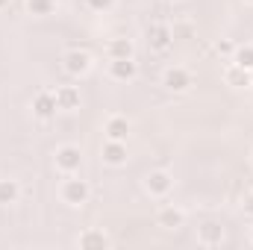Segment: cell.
<instances>
[{
    "instance_id": "obj_7",
    "label": "cell",
    "mask_w": 253,
    "mask_h": 250,
    "mask_svg": "<svg viewBox=\"0 0 253 250\" xmlns=\"http://www.w3.org/2000/svg\"><path fill=\"white\" fill-rule=\"evenodd\" d=\"M62 68L71 74V77H85V74L91 71V53L74 47V50H68V53L62 56Z\"/></svg>"
},
{
    "instance_id": "obj_8",
    "label": "cell",
    "mask_w": 253,
    "mask_h": 250,
    "mask_svg": "<svg viewBox=\"0 0 253 250\" xmlns=\"http://www.w3.org/2000/svg\"><path fill=\"white\" fill-rule=\"evenodd\" d=\"M106 71H109V77L115 83H132L138 77V62H135V56H129V59H109Z\"/></svg>"
},
{
    "instance_id": "obj_4",
    "label": "cell",
    "mask_w": 253,
    "mask_h": 250,
    "mask_svg": "<svg viewBox=\"0 0 253 250\" xmlns=\"http://www.w3.org/2000/svg\"><path fill=\"white\" fill-rule=\"evenodd\" d=\"M162 85H165L168 91H174V94H183V91H189L191 85H194V77H191L189 68L171 65V68H165V74H162Z\"/></svg>"
},
{
    "instance_id": "obj_28",
    "label": "cell",
    "mask_w": 253,
    "mask_h": 250,
    "mask_svg": "<svg viewBox=\"0 0 253 250\" xmlns=\"http://www.w3.org/2000/svg\"><path fill=\"white\" fill-rule=\"evenodd\" d=\"M251 194H253V191H251Z\"/></svg>"
},
{
    "instance_id": "obj_5",
    "label": "cell",
    "mask_w": 253,
    "mask_h": 250,
    "mask_svg": "<svg viewBox=\"0 0 253 250\" xmlns=\"http://www.w3.org/2000/svg\"><path fill=\"white\" fill-rule=\"evenodd\" d=\"M147 47L153 53H168L174 47V30L168 24H150L147 27Z\"/></svg>"
},
{
    "instance_id": "obj_14",
    "label": "cell",
    "mask_w": 253,
    "mask_h": 250,
    "mask_svg": "<svg viewBox=\"0 0 253 250\" xmlns=\"http://www.w3.org/2000/svg\"><path fill=\"white\" fill-rule=\"evenodd\" d=\"M103 132H106V138H112V141H126V135H129V121H126L124 115H109L106 124H103Z\"/></svg>"
},
{
    "instance_id": "obj_11",
    "label": "cell",
    "mask_w": 253,
    "mask_h": 250,
    "mask_svg": "<svg viewBox=\"0 0 253 250\" xmlns=\"http://www.w3.org/2000/svg\"><path fill=\"white\" fill-rule=\"evenodd\" d=\"M56 112H59V106H56V94H53V91H39V94L33 97V115H39L42 121L53 118Z\"/></svg>"
},
{
    "instance_id": "obj_10",
    "label": "cell",
    "mask_w": 253,
    "mask_h": 250,
    "mask_svg": "<svg viewBox=\"0 0 253 250\" xmlns=\"http://www.w3.org/2000/svg\"><path fill=\"white\" fill-rule=\"evenodd\" d=\"M103 162L106 165H112V168H121L126 165V159H129V153H126V141H112V138H106L103 141Z\"/></svg>"
},
{
    "instance_id": "obj_27",
    "label": "cell",
    "mask_w": 253,
    "mask_h": 250,
    "mask_svg": "<svg viewBox=\"0 0 253 250\" xmlns=\"http://www.w3.org/2000/svg\"><path fill=\"white\" fill-rule=\"evenodd\" d=\"M251 165H253V153H251Z\"/></svg>"
},
{
    "instance_id": "obj_17",
    "label": "cell",
    "mask_w": 253,
    "mask_h": 250,
    "mask_svg": "<svg viewBox=\"0 0 253 250\" xmlns=\"http://www.w3.org/2000/svg\"><path fill=\"white\" fill-rule=\"evenodd\" d=\"M59 9V0H27V12L36 18H47Z\"/></svg>"
},
{
    "instance_id": "obj_19",
    "label": "cell",
    "mask_w": 253,
    "mask_h": 250,
    "mask_svg": "<svg viewBox=\"0 0 253 250\" xmlns=\"http://www.w3.org/2000/svg\"><path fill=\"white\" fill-rule=\"evenodd\" d=\"M230 62H236V65H242V68H248V71H253V44H236V53H233Z\"/></svg>"
},
{
    "instance_id": "obj_6",
    "label": "cell",
    "mask_w": 253,
    "mask_h": 250,
    "mask_svg": "<svg viewBox=\"0 0 253 250\" xmlns=\"http://www.w3.org/2000/svg\"><path fill=\"white\" fill-rule=\"evenodd\" d=\"M156 227L162 230H183L186 227V209H180L177 203H162L156 212Z\"/></svg>"
},
{
    "instance_id": "obj_16",
    "label": "cell",
    "mask_w": 253,
    "mask_h": 250,
    "mask_svg": "<svg viewBox=\"0 0 253 250\" xmlns=\"http://www.w3.org/2000/svg\"><path fill=\"white\" fill-rule=\"evenodd\" d=\"M106 56L109 59H129V56H135V44L129 39H112L106 44Z\"/></svg>"
},
{
    "instance_id": "obj_21",
    "label": "cell",
    "mask_w": 253,
    "mask_h": 250,
    "mask_svg": "<svg viewBox=\"0 0 253 250\" xmlns=\"http://www.w3.org/2000/svg\"><path fill=\"white\" fill-rule=\"evenodd\" d=\"M91 3V9H106V6H112V0H88Z\"/></svg>"
},
{
    "instance_id": "obj_9",
    "label": "cell",
    "mask_w": 253,
    "mask_h": 250,
    "mask_svg": "<svg viewBox=\"0 0 253 250\" xmlns=\"http://www.w3.org/2000/svg\"><path fill=\"white\" fill-rule=\"evenodd\" d=\"M197 245L203 248H221L224 245V227L215 224V221H206L197 227Z\"/></svg>"
},
{
    "instance_id": "obj_20",
    "label": "cell",
    "mask_w": 253,
    "mask_h": 250,
    "mask_svg": "<svg viewBox=\"0 0 253 250\" xmlns=\"http://www.w3.org/2000/svg\"><path fill=\"white\" fill-rule=\"evenodd\" d=\"M215 53H218L221 59H233V53H236V44H233L230 39H218V42H215Z\"/></svg>"
},
{
    "instance_id": "obj_3",
    "label": "cell",
    "mask_w": 253,
    "mask_h": 250,
    "mask_svg": "<svg viewBox=\"0 0 253 250\" xmlns=\"http://www.w3.org/2000/svg\"><path fill=\"white\" fill-rule=\"evenodd\" d=\"M141 188H144L150 197L162 200V197H168V194H171V188H174V177H171L168 171L156 168V171H150V174L141 180Z\"/></svg>"
},
{
    "instance_id": "obj_15",
    "label": "cell",
    "mask_w": 253,
    "mask_h": 250,
    "mask_svg": "<svg viewBox=\"0 0 253 250\" xmlns=\"http://www.w3.org/2000/svg\"><path fill=\"white\" fill-rule=\"evenodd\" d=\"M224 83L233 85V88H248V85H253L251 83V71L242 68V65H236V62L227 65V71H224Z\"/></svg>"
},
{
    "instance_id": "obj_23",
    "label": "cell",
    "mask_w": 253,
    "mask_h": 250,
    "mask_svg": "<svg viewBox=\"0 0 253 250\" xmlns=\"http://www.w3.org/2000/svg\"><path fill=\"white\" fill-rule=\"evenodd\" d=\"M3 6H6V0H0V9H3Z\"/></svg>"
},
{
    "instance_id": "obj_22",
    "label": "cell",
    "mask_w": 253,
    "mask_h": 250,
    "mask_svg": "<svg viewBox=\"0 0 253 250\" xmlns=\"http://www.w3.org/2000/svg\"><path fill=\"white\" fill-rule=\"evenodd\" d=\"M242 209H245L248 215H253V194H248V197H245V203H242Z\"/></svg>"
},
{
    "instance_id": "obj_13",
    "label": "cell",
    "mask_w": 253,
    "mask_h": 250,
    "mask_svg": "<svg viewBox=\"0 0 253 250\" xmlns=\"http://www.w3.org/2000/svg\"><path fill=\"white\" fill-rule=\"evenodd\" d=\"M53 94H56V106H59V112H74V109H80V103H83L77 85H56Z\"/></svg>"
},
{
    "instance_id": "obj_1",
    "label": "cell",
    "mask_w": 253,
    "mask_h": 250,
    "mask_svg": "<svg viewBox=\"0 0 253 250\" xmlns=\"http://www.w3.org/2000/svg\"><path fill=\"white\" fill-rule=\"evenodd\" d=\"M59 197L68 206H83L91 197V186H88V180H83L77 174H65L62 186H59Z\"/></svg>"
},
{
    "instance_id": "obj_25",
    "label": "cell",
    "mask_w": 253,
    "mask_h": 250,
    "mask_svg": "<svg viewBox=\"0 0 253 250\" xmlns=\"http://www.w3.org/2000/svg\"><path fill=\"white\" fill-rule=\"evenodd\" d=\"M168 3H180V0H168Z\"/></svg>"
},
{
    "instance_id": "obj_18",
    "label": "cell",
    "mask_w": 253,
    "mask_h": 250,
    "mask_svg": "<svg viewBox=\"0 0 253 250\" xmlns=\"http://www.w3.org/2000/svg\"><path fill=\"white\" fill-rule=\"evenodd\" d=\"M18 197H21V186H18V180H0V206L18 203Z\"/></svg>"
},
{
    "instance_id": "obj_24",
    "label": "cell",
    "mask_w": 253,
    "mask_h": 250,
    "mask_svg": "<svg viewBox=\"0 0 253 250\" xmlns=\"http://www.w3.org/2000/svg\"><path fill=\"white\" fill-rule=\"evenodd\" d=\"M245 3H248V6H253V0H245Z\"/></svg>"
},
{
    "instance_id": "obj_26",
    "label": "cell",
    "mask_w": 253,
    "mask_h": 250,
    "mask_svg": "<svg viewBox=\"0 0 253 250\" xmlns=\"http://www.w3.org/2000/svg\"><path fill=\"white\" fill-rule=\"evenodd\" d=\"M251 83H253V71H251Z\"/></svg>"
},
{
    "instance_id": "obj_12",
    "label": "cell",
    "mask_w": 253,
    "mask_h": 250,
    "mask_svg": "<svg viewBox=\"0 0 253 250\" xmlns=\"http://www.w3.org/2000/svg\"><path fill=\"white\" fill-rule=\"evenodd\" d=\"M109 245H112V239L103 230H97V227H88L77 239V248H83V250H103V248H109Z\"/></svg>"
},
{
    "instance_id": "obj_2",
    "label": "cell",
    "mask_w": 253,
    "mask_h": 250,
    "mask_svg": "<svg viewBox=\"0 0 253 250\" xmlns=\"http://www.w3.org/2000/svg\"><path fill=\"white\" fill-rule=\"evenodd\" d=\"M53 165L59 174H80L83 168V150L77 144H59L53 150Z\"/></svg>"
}]
</instances>
